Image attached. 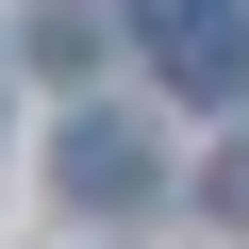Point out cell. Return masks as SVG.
Returning <instances> with one entry per match:
<instances>
[{"label":"cell","mask_w":249,"mask_h":249,"mask_svg":"<svg viewBox=\"0 0 249 249\" xmlns=\"http://www.w3.org/2000/svg\"><path fill=\"white\" fill-rule=\"evenodd\" d=\"M133 50L183 100H249V0H133Z\"/></svg>","instance_id":"cell-1"},{"label":"cell","mask_w":249,"mask_h":249,"mask_svg":"<svg viewBox=\"0 0 249 249\" xmlns=\"http://www.w3.org/2000/svg\"><path fill=\"white\" fill-rule=\"evenodd\" d=\"M50 199H67V216H150V199H166V166H150V116H67Z\"/></svg>","instance_id":"cell-2"}]
</instances>
